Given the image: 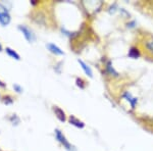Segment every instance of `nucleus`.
<instances>
[{"label": "nucleus", "mask_w": 153, "mask_h": 151, "mask_svg": "<svg viewBox=\"0 0 153 151\" xmlns=\"http://www.w3.org/2000/svg\"><path fill=\"white\" fill-rule=\"evenodd\" d=\"M105 68H106V71H107L109 75H111L113 77H118V73L117 71L113 68V66H112V63H111V61L110 60H108L107 62H106V66H105Z\"/></svg>", "instance_id": "10"}, {"label": "nucleus", "mask_w": 153, "mask_h": 151, "mask_svg": "<svg viewBox=\"0 0 153 151\" xmlns=\"http://www.w3.org/2000/svg\"><path fill=\"white\" fill-rule=\"evenodd\" d=\"M78 62L81 65V68H82V70L84 71V73H85L87 76L90 77V78H92V77H93V71H92V70H91L90 66H89L86 62H84L82 59H78Z\"/></svg>", "instance_id": "6"}, {"label": "nucleus", "mask_w": 153, "mask_h": 151, "mask_svg": "<svg viewBox=\"0 0 153 151\" xmlns=\"http://www.w3.org/2000/svg\"><path fill=\"white\" fill-rule=\"evenodd\" d=\"M5 52L7 53V55H8L9 57L16 59V60H21V56H19V54L16 52V50H13L12 48H10V47H6Z\"/></svg>", "instance_id": "9"}, {"label": "nucleus", "mask_w": 153, "mask_h": 151, "mask_svg": "<svg viewBox=\"0 0 153 151\" xmlns=\"http://www.w3.org/2000/svg\"><path fill=\"white\" fill-rule=\"evenodd\" d=\"M54 134H55L56 140H57L61 145H63V147H65L68 151H71V149H73L74 147L71 146V143L68 141V139L65 138V136L61 133V131L58 130V129H56V130L54 131Z\"/></svg>", "instance_id": "3"}, {"label": "nucleus", "mask_w": 153, "mask_h": 151, "mask_svg": "<svg viewBox=\"0 0 153 151\" xmlns=\"http://www.w3.org/2000/svg\"><path fill=\"white\" fill-rule=\"evenodd\" d=\"M5 86H6V85H5V83H3V82L0 80V87H1V88H4Z\"/></svg>", "instance_id": "17"}, {"label": "nucleus", "mask_w": 153, "mask_h": 151, "mask_svg": "<svg viewBox=\"0 0 153 151\" xmlns=\"http://www.w3.org/2000/svg\"><path fill=\"white\" fill-rule=\"evenodd\" d=\"M11 21L10 14H9V11L7 9V7L4 5V4L0 3V25L2 27H6L8 26L9 23Z\"/></svg>", "instance_id": "1"}, {"label": "nucleus", "mask_w": 153, "mask_h": 151, "mask_svg": "<svg viewBox=\"0 0 153 151\" xmlns=\"http://www.w3.org/2000/svg\"><path fill=\"white\" fill-rule=\"evenodd\" d=\"M123 97H124L127 101H129V103L131 104V106H132V108H135L136 103L138 102V99L137 98L133 97V96L131 95V93H129V92H125L124 94H123Z\"/></svg>", "instance_id": "8"}, {"label": "nucleus", "mask_w": 153, "mask_h": 151, "mask_svg": "<svg viewBox=\"0 0 153 151\" xmlns=\"http://www.w3.org/2000/svg\"><path fill=\"white\" fill-rule=\"evenodd\" d=\"M1 51H2V45L0 44V52H1Z\"/></svg>", "instance_id": "18"}, {"label": "nucleus", "mask_w": 153, "mask_h": 151, "mask_svg": "<svg viewBox=\"0 0 153 151\" xmlns=\"http://www.w3.org/2000/svg\"><path fill=\"white\" fill-rule=\"evenodd\" d=\"M53 110H54V113H55L56 118H57L61 123H65V121H66L65 112V111L61 109V108H59L58 106H55V107L53 108Z\"/></svg>", "instance_id": "7"}, {"label": "nucleus", "mask_w": 153, "mask_h": 151, "mask_svg": "<svg viewBox=\"0 0 153 151\" xmlns=\"http://www.w3.org/2000/svg\"><path fill=\"white\" fill-rule=\"evenodd\" d=\"M144 46L148 52L153 54V39H148V40L145 41Z\"/></svg>", "instance_id": "12"}, {"label": "nucleus", "mask_w": 153, "mask_h": 151, "mask_svg": "<svg viewBox=\"0 0 153 151\" xmlns=\"http://www.w3.org/2000/svg\"><path fill=\"white\" fill-rule=\"evenodd\" d=\"M68 122H70L71 125L75 126V127L78 128V129H84V128H85V123H84L82 121L79 120V118H76V116H74V115L70 116V118H68Z\"/></svg>", "instance_id": "5"}, {"label": "nucleus", "mask_w": 153, "mask_h": 151, "mask_svg": "<svg viewBox=\"0 0 153 151\" xmlns=\"http://www.w3.org/2000/svg\"><path fill=\"white\" fill-rule=\"evenodd\" d=\"M76 86H78V87H80L81 89H85V84H83L84 82H83V80L82 79H76Z\"/></svg>", "instance_id": "14"}, {"label": "nucleus", "mask_w": 153, "mask_h": 151, "mask_svg": "<svg viewBox=\"0 0 153 151\" xmlns=\"http://www.w3.org/2000/svg\"><path fill=\"white\" fill-rule=\"evenodd\" d=\"M9 121L13 123V125H18V123H19V118H18V115H13L11 116L10 118H9Z\"/></svg>", "instance_id": "13"}, {"label": "nucleus", "mask_w": 153, "mask_h": 151, "mask_svg": "<svg viewBox=\"0 0 153 151\" xmlns=\"http://www.w3.org/2000/svg\"><path fill=\"white\" fill-rule=\"evenodd\" d=\"M18 29L21 31V33L24 35L25 39H26L29 43H33V42H35L36 36H35V34L33 33V31H32L31 29L28 28L27 26H25V25H19V26L18 27Z\"/></svg>", "instance_id": "2"}, {"label": "nucleus", "mask_w": 153, "mask_h": 151, "mask_svg": "<svg viewBox=\"0 0 153 151\" xmlns=\"http://www.w3.org/2000/svg\"><path fill=\"white\" fill-rule=\"evenodd\" d=\"M128 55H129V57L133 58V59H137L140 57V51L138 48H136V47H132V48L129 50V53H128Z\"/></svg>", "instance_id": "11"}, {"label": "nucleus", "mask_w": 153, "mask_h": 151, "mask_svg": "<svg viewBox=\"0 0 153 151\" xmlns=\"http://www.w3.org/2000/svg\"><path fill=\"white\" fill-rule=\"evenodd\" d=\"M46 47H47V49L49 51H50L51 53L55 54V55H65V52H63V50H61L60 48L55 45V44L53 43H47L46 44Z\"/></svg>", "instance_id": "4"}, {"label": "nucleus", "mask_w": 153, "mask_h": 151, "mask_svg": "<svg viewBox=\"0 0 153 151\" xmlns=\"http://www.w3.org/2000/svg\"><path fill=\"white\" fill-rule=\"evenodd\" d=\"M13 89H14V91H16V93H22V92H23V87H22L21 85H19V84H14Z\"/></svg>", "instance_id": "15"}, {"label": "nucleus", "mask_w": 153, "mask_h": 151, "mask_svg": "<svg viewBox=\"0 0 153 151\" xmlns=\"http://www.w3.org/2000/svg\"><path fill=\"white\" fill-rule=\"evenodd\" d=\"M3 99H4L3 102L5 103V104H11V103H12V99H11L10 96H7V97H4Z\"/></svg>", "instance_id": "16"}]
</instances>
